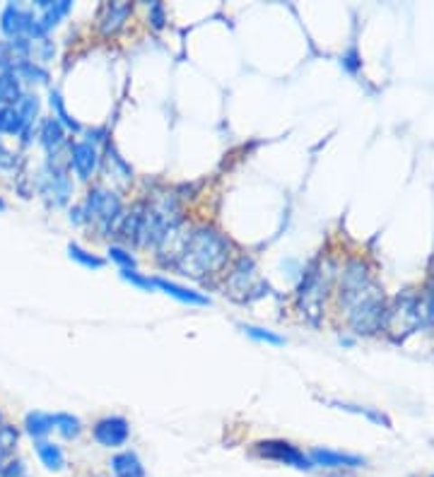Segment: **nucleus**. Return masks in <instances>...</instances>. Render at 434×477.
Returning <instances> with one entry per match:
<instances>
[{"label":"nucleus","instance_id":"obj_16","mask_svg":"<svg viewBox=\"0 0 434 477\" xmlns=\"http://www.w3.org/2000/svg\"><path fill=\"white\" fill-rule=\"evenodd\" d=\"M24 432L30 434L32 439H46V434L53 432V415L51 412H42V410H32L24 415Z\"/></svg>","mask_w":434,"mask_h":477},{"label":"nucleus","instance_id":"obj_4","mask_svg":"<svg viewBox=\"0 0 434 477\" xmlns=\"http://www.w3.org/2000/svg\"><path fill=\"white\" fill-rule=\"evenodd\" d=\"M261 289H268L263 280L256 278V265L251 258H239L229 272L227 278V294L236 301H246V299H256L261 297Z\"/></svg>","mask_w":434,"mask_h":477},{"label":"nucleus","instance_id":"obj_5","mask_svg":"<svg viewBox=\"0 0 434 477\" xmlns=\"http://www.w3.org/2000/svg\"><path fill=\"white\" fill-rule=\"evenodd\" d=\"M39 193L44 196L51 206H66L70 193H73V184L68 179L66 170L59 167V164L49 162L39 174Z\"/></svg>","mask_w":434,"mask_h":477},{"label":"nucleus","instance_id":"obj_24","mask_svg":"<svg viewBox=\"0 0 434 477\" xmlns=\"http://www.w3.org/2000/svg\"><path fill=\"white\" fill-rule=\"evenodd\" d=\"M17 439H20V434H17L15 427H10L8 422L0 419V461L15 454Z\"/></svg>","mask_w":434,"mask_h":477},{"label":"nucleus","instance_id":"obj_14","mask_svg":"<svg viewBox=\"0 0 434 477\" xmlns=\"http://www.w3.org/2000/svg\"><path fill=\"white\" fill-rule=\"evenodd\" d=\"M39 142L46 147V152H59V147L66 142V128L56 118H42L37 128Z\"/></svg>","mask_w":434,"mask_h":477},{"label":"nucleus","instance_id":"obj_1","mask_svg":"<svg viewBox=\"0 0 434 477\" xmlns=\"http://www.w3.org/2000/svg\"><path fill=\"white\" fill-rule=\"evenodd\" d=\"M229 256H232V246H229L227 236L215 227L203 225L179 239L171 265L184 278L208 280L220 275L227 268Z\"/></svg>","mask_w":434,"mask_h":477},{"label":"nucleus","instance_id":"obj_31","mask_svg":"<svg viewBox=\"0 0 434 477\" xmlns=\"http://www.w3.org/2000/svg\"><path fill=\"white\" fill-rule=\"evenodd\" d=\"M150 23H152V27H157V30H162L164 27V8L160 3L150 5Z\"/></svg>","mask_w":434,"mask_h":477},{"label":"nucleus","instance_id":"obj_21","mask_svg":"<svg viewBox=\"0 0 434 477\" xmlns=\"http://www.w3.org/2000/svg\"><path fill=\"white\" fill-rule=\"evenodd\" d=\"M49 104H51V109H53V114H56V121H59L60 125H63V128H70V131H82V125L78 124V121H75L73 116H70V114H68V109H66V104H63V96H60V92L59 89H51V95H49Z\"/></svg>","mask_w":434,"mask_h":477},{"label":"nucleus","instance_id":"obj_9","mask_svg":"<svg viewBox=\"0 0 434 477\" xmlns=\"http://www.w3.org/2000/svg\"><path fill=\"white\" fill-rule=\"evenodd\" d=\"M99 150H97L95 142L89 140H78V142H70V170L75 171V177L80 181H89L95 177L97 167H99Z\"/></svg>","mask_w":434,"mask_h":477},{"label":"nucleus","instance_id":"obj_7","mask_svg":"<svg viewBox=\"0 0 434 477\" xmlns=\"http://www.w3.org/2000/svg\"><path fill=\"white\" fill-rule=\"evenodd\" d=\"M326 289H328V282L324 280L321 271H311L307 278H304L302 287H300V299H297V307L302 311V316H307L309 321H317V316H321V308H324L326 299Z\"/></svg>","mask_w":434,"mask_h":477},{"label":"nucleus","instance_id":"obj_29","mask_svg":"<svg viewBox=\"0 0 434 477\" xmlns=\"http://www.w3.org/2000/svg\"><path fill=\"white\" fill-rule=\"evenodd\" d=\"M0 477H30V468L23 458H10L5 465H3V472Z\"/></svg>","mask_w":434,"mask_h":477},{"label":"nucleus","instance_id":"obj_33","mask_svg":"<svg viewBox=\"0 0 434 477\" xmlns=\"http://www.w3.org/2000/svg\"><path fill=\"white\" fill-rule=\"evenodd\" d=\"M0 472H3V461H0Z\"/></svg>","mask_w":434,"mask_h":477},{"label":"nucleus","instance_id":"obj_2","mask_svg":"<svg viewBox=\"0 0 434 477\" xmlns=\"http://www.w3.org/2000/svg\"><path fill=\"white\" fill-rule=\"evenodd\" d=\"M80 207L85 225H92L102 236L116 234L118 225L124 220V203L116 193L109 188H92Z\"/></svg>","mask_w":434,"mask_h":477},{"label":"nucleus","instance_id":"obj_12","mask_svg":"<svg viewBox=\"0 0 434 477\" xmlns=\"http://www.w3.org/2000/svg\"><path fill=\"white\" fill-rule=\"evenodd\" d=\"M152 285H155V289H162L164 294H170V297L184 301V304H191V307H208V304H210V299H208L206 294L196 292V289H189V287L177 285V282H171V280L152 278Z\"/></svg>","mask_w":434,"mask_h":477},{"label":"nucleus","instance_id":"obj_25","mask_svg":"<svg viewBox=\"0 0 434 477\" xmlns=\"http://www.w3.org/2000/svg\"><path fill=\"white\" fill-rule=\"evenodd\" d=\"M68 256L73 258L75 263H80L82 268H89V271H99L104 265L102 258L89 253V251H85L82 246H78V243H68Z\"/></svg>","mask_w":434,"mask_h":477},{"label":"nucleus","instance_id":"obj_32","mask_svg":"<svg viewBox=\"0 0 434 477\" xmlns=\"http://www.w3.org/2000/svg\"><path fill=\"white\" fill-rule=\"evenodd\" d=\"M3 210H5V200L0 198V213H3Z\"/></svg>","mask_w":434,"mask_h":477},{"label":"nucleus","instance_id":"obj_18","mask_svg":"<svg viewBox=\"0 0 434 477\" xmlns=\"http://www.w3.org/2000/svg\"><path fill=\"white\" fill-rule=\"evenodd\" d=\"M23 95V80L15 73H0V106H15Z\"/></svg>","mask_w":434,"mask_h":477},{"label":"nucleus","instance_id":"obj_15","mask_svg":"<svg viewBox=\"0 0 434 477\" xmlns=\"http://www.w3.org/2000/svg\"><path fill=\"white\" fill-rule=\"evenodd\" d=\"M111 472L116 477H145V465L140 463L138 454L133 451H121L111 458Z\"/></svg>","mask_w":434,"mask_h":477},{"label":"nucleus","instance_id":"obj_22","mask_svg":"<svg viewBox=\"0 0 434 477\" xmlns=\"http://www.w3.org/2000/svg\"><path fill=\"white\" fill-rule=\"evenodd\" d=\"M244 331V335H249L251 340H258V343H265V345H285V338L278 335V333L268 331V328H261V326H251V324H242L239 326Z\"/></svg>","mask_w":434,"mask_h":477},{"label":"nucleus","instance_id":"obj_17","mask_svg":"<svg viewBox=\"0 0 434 477\" xmlns=\"http://www.w3.org/2000/svg\"><path fill=\"white\" fill-rule=\"evenodd\" d=\"M104 170L109 174L111 181H116L121 186H128L133 181V171L131 167L118 157V152L114 147H106V157H104Z\"/></svg>","mask_w":434,"mask_h":477},{"label":"nucleus","instance_id":"obj_19","mask_svg":"<svg viewBox=\"0 0 434 477\" xmlns=\"http://www.w3.org/2000/svg\"><path fill=\"white\" fill-rule=\"evenodd\" d=\"M27 125L30 124L24 121L23 114L17 111V106H0V133L20 138Z\"/></svg>","mask_w":434,"mask_h":477},{"label":"nucleus","instance_id":"obj_3","mask_svg":"<svg viewBox=\"0 0 434 477\" xmlns=\"http://www.w3.org/2000/svg\"><path fill=\"white\" fill-rule=\"evenodd\" d=\"M0 30L8 39H27V41L44 39L37 24V10L24 8L20 3H8L3 8V13H0Z\"/></svg>","mask_w":434,"mask_h":477},{"label":"nucleus","instance_id":"obj_27","mask_svg":"<svg viewBox=\"0 0 434 477\" xmlns=\"http://www.w3.org/2000/svg\"><path fill=\"white\" fill-rule=\"evenodd\" d=\"M109 258L116 265H121V271H135V258L124 246H109Z\"/></svg>","mask_w":434,"mask_h":477},{"label":"nucleus","instance_id":"obj_10","mask_svg":"<svg viewBox=\"0 0 434 477\" xmlns=\"http://www.w3.org/2000/svg\"><path fill=\"white\" fill-rule=\"evenodd\" d=\"M133 13L131 3H104L97 17V27L104 37H114L116 32L124 30V24L128 23V17Z\"/></svg>","mask_w":434,"mask_h":477},{"label":"nucleus","instance_id":"obj_20","mask_svg":"<svg viewBox=\"0 0 434 477\" xmlns=\"http://www.w3.org/2000/svg\"><path fill=\"white\" fill-rule=\"evenodd\" d=\"M53 429L63 439H78L82 432V419L70 415V412H53Z\"/></svg>","mask_w":434,"mask_h":477},{"label":"nucleus","instance_id":"obj_28","mask_svg":"<svg viewBox=\"0 0 434 477\" xmlns=\"http://www.w3.org/2000/svg\"><path fill=\"white\" fill-rule=\"evenodd\" d=\"M20 167V154L13 152L3 140H0V170L3 171H15Z\"/></svg>","mask_w":434,"mask_h":477},{"label":"nucleus","instance_id":"obj_6","mask_svg":"<svg viewBox=\"0 0 434 477\" xmlns=\"http://www.w3.org/2000/svg\"><path fill=\"white\" fill-rule=\"evenodd\" d=\"M256 454L261 455V458L280 463V465H290V468H297V470L314 468L309 461V455L304 454V451H300L297 446H292L290 441H282V439L258 441Z\"/></svg>","mask_w":434,"mask_h":477},{"label":"nucleus","instance_id":"obj_13","mask_svg":"<svg viewBox=\"0 0 434 477\" xmlns=\"http://www.w3.org/2000/svg\"><path fill=\"white\" fill-rule=\"evenodd\" d=\"M34 451H37L39 463L49 472H60V470L66 468V454H63V448L59 444H53L49 439H39L34 441Z\"/></svg>","mask_w":434,"mask_h":477},{"label":"nucleus","instance_id":"obj_8","mask_svg":"<svg viewBox=\"0 0 434 477\" xmlns=\"http://www.w3.org/2000/svg\"><path fill=\"white\" fill-rule=\"evenodd\" d=\"M92 436L99 446L104 448H121L125 446V441L131 436V425L128 419L118 417V415H109L102 417L92 427Z\"/></svg>","mask_w":434,"mask_h":477},{"label":"nucleus","instance_id":"obj_11","mask_svg":"<svg viewBox=\"0 0 434 477\" xmlns=\"http://www.w3.org/2000/svg\"><path fill=\"white\" fill-rule=\"evenodd\" d=\"M311 465H319V468H362L365 465V458L355 454H343V451H333V448H311L309 454Z\"/></svg>","mask_w":434,"mask_h":477},{"label":"nucleus","instance_id":"obj_30","mask_svg":"<svg viewBox=\"0 0 434 477\" xmlns=\"http://www.w3.org/2000/svg\"><path fill=\"white\" fill-rule=\"evenodd\" d=\"M121 278L125 282H131V285L140 287V289H145V292H152L155 285H152V278H145V275H140L138 271H121Z\"/></svg>","mask_w":434,"mask_h":477},{"label":"nucleus","instance_id":"obj_34","mask_svg":"<svg viewBox=\"0 0 434 477\" xmlns=\"http://www.w3.org/2000/svg\"><path fill=\"white\" fill-rule=\"evenodd\" d=\"M432 477H434V475H432Z\"/></svg>","mask_w":434,"mask_h":477},{"label":"nucleus","instance_id":"obj_23","mask_svg":"<svg viewBox=\"0 0 434 477\" xmlns=\"http://www.w3.org/2000/svg\"><path fill=\"white\" fill-rule=\"evenodd\" d=\"M23 82H32V85H49V70L42 68L39 63H23V66L13 70Z\"/></svg>","mask_w":434,"mask_h":477},{"label":"nucleus","instance_id":"obj_26","mask_svg":"<svg viewBox=\"0 0 434 477\" xmlns=\"http://www.w3.org/2000/svg\"><path fill=\"white\" fill-rule=\"evenodd\" d=\"M15 106H17V111L23 114V118L27 121V124L30 125L34 124V116L39 114V96L37 95H27V92H24V95L17 99Z\"/></svg>","mask_w":434,"mask_h":477}]
</instances>
